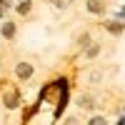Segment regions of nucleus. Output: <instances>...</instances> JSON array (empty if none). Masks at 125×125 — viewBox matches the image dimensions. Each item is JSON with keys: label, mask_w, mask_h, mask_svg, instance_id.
<instances>
[{"label": "nucleus", "mask_w": 125, "mask_h": 125, "mask_svg": "<svg viewBox=\"0 0 125 125\" xmlns=\"http://www.w3.org/2000/svg\"><path fill=\"white\" fill-rule=\"evenodd\" d=\"M98 53H100V45H90V48L85 50V55H88V58H95Z\"/></svg>", "instance_id": "obj_6"}, {"label": "nucleus", "mask_w": 125, "mask_h": 125, "mask_svg": "<svg viewBox=\"0 0 125 125\" xmlns=\"http://www.w3.org/2000/svg\"><path fill=\"white\" fill-rule=\"evenodd\" d=\"M78 103H80V108H93V100H90L88 95H83V98H80Z\"/></svg>", "instance_id": "obj_7"}, {"label": "nucleus", "mask_w": 125, "mask_h": 125, "mask_svg": "<svg viewBox=\"0 0 125 125\" xmlns=\"http://www.w3.org/2000/svg\"><path fill=\"white\" fill-rule=\"evenodd\" d=\"M70 5V0H55V8L60 10V8H68Z\"/></svg>", "instance_id": "obj_11"}, {"label": "nucleus", "mask_w": 125, "mask_h": 125, "mask_svg": "<svg viewBox=\"0 0 125 125\" xmlns=\"http://www.w3.org/2000/svg\"><path fill=\"white\" fill-rule=\"evenodd\" d=\"M90 125H108V120L98 115V118H93V120H90Z\"/></svg>", "instance_id": "obj_10"}, {"label": "nucleus", "mask_w": 125, "mask_h": 125, "mask_svg": "<svg viewBox=\"0 0 125 125\" xmlns=\"http://www.w3.org/2000/svg\"><path fill=\"white\" fill-rule=\"evenodd\" d=\"M88 10H90V13H95V15L105 13V0H88Z\"/></svg>", "instance_id": "obj_2"}, {"label": "nucleus", "mask_w": 125, "mask_h": 125, "mask_svg": "<svg viewBox=\"0 0 125 125\" xmlns=\"http://www.w3.org/2000/svg\"><path fill=\"white\" fill-rule=\"evenodd\" d=\"M88 43H90V33H83L78 38V45H88Z\"/></svg>", "instance_id": "obj_9"}, {"label": "nucleus", "mask_w": 125, "mask_h": 125, "mask_svg": "<svg viewBox=\"0 0 125 125\" xmlns=\"http://www.w3.org/2000/svg\"><path fill=\"white\" fill-rule=\"evenodd\" d=\"M5 105H8V108H15V105H18V95H15V90H10L8 95H5Z\"/></svg>", "instance_id": "obj_3"}, {"label": "nucleus", "mask_w": 125, "mask_h": 125, "mask_svg": "<svg viewBox=\"0 0 125 125\" xmlns=\"http://www.w3.org/2000/svg\"><path fill=\"white\" fill-rule=\"evenodd\" d=\"M18 13H20V15H28V13H30V0H23V3L18 5Z\"/></svg>", "instance_id": "obj_5"}, {"label": "nucleus", "mask_w": 125, "mask_h": 125, "mask_svg": "<svg viewBox=\"0 0 125 125\" xmlns=\"http://www.w3.org/2000/svg\"><path fill=\"white\" fill-rule=\"evenodd\" d=\"M3 35H5V38H15V25H13V23H5V25H3Z\"/></svg>", "instance_id": "obj_4"}, {"label": "nucleus", "mask_w": 125, "mask_h": 125, "mask_svg": "<svg viewBox=\"0 0 125 125\" xmlns=\"http://www.w3.org/2000/svg\"><path fill=\"white\" fill-rule=\"evenodd\" d=\"M15 73H18V78H23V80H28L30 75H33V65H30V62H20V65L15 68Z\"/></svg>", "instance_id": "obj_1"}, {"label": "nucleus", "mask_w": 125, "mask_h": 125, "mask_svg": "<svg viewBox=\"0 0 125 125\" xmlns=\"http://www.w3.org/2000/svg\"><path fill=\"white\" fill-rule=\"evenodd\" d=\"M65 125H78V120H75V118H70V120H68Z\"/></svg>", "instance_id": "obj_12"}, {"label": "nucleus", "mask_w": 125, "mask_h": 125, "mask_svg": "<svg viewBox=\"0 0 125 125\" xmlns=\"http://www.w3.org/2000/svg\"><path fill=\"white\" fill-rule=\"evenodd\" d=\"M108 30L118 35V33H123V25H120V23H110V25H108Z\"/></svg>", "instance_id": "obj_8"}]
</instances>
